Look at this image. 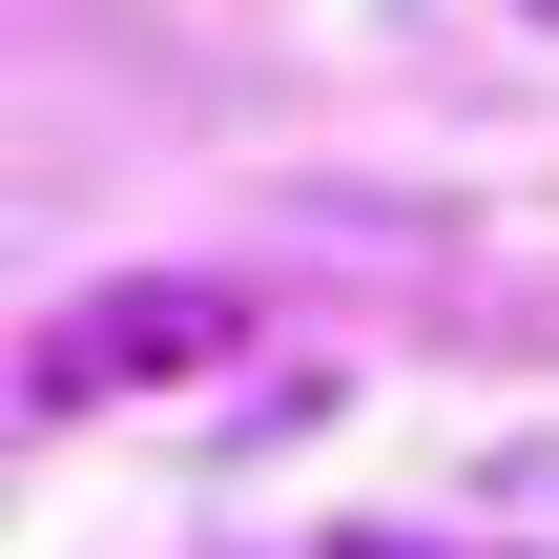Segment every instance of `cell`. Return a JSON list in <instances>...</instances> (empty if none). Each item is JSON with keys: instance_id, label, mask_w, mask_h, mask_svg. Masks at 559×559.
Listing matches in <instances>:
<instances>
[{"instance_id": "1", "label": "cell", "mask_w": 559, "mask_h": 559, "mask_svg": "<svg viewBox=\"0 0 559 559\" xmlns=\"http://www.w3.org/2000/svg\"><path fill=\"white\" fill-rule=\"evenodd\" d=\"M249 353V290L228 270H104V290H62L41 332H21V394L41 415H104V394H187V373H228Z\"/></svg>"}, {"instance_id": "2", "label": "cell", "mask_w": 559, "mask_h": 559, "mask_svg": "<svg viewBox=\"0 0 559 559\" xmlns=\"http://www.w3.org/2000/svg\"><path fill=\"white\" fill-rule=\"evenodd\" d=\"M539 21H559V0H539Z\"/></svg>"}]
</instances>
